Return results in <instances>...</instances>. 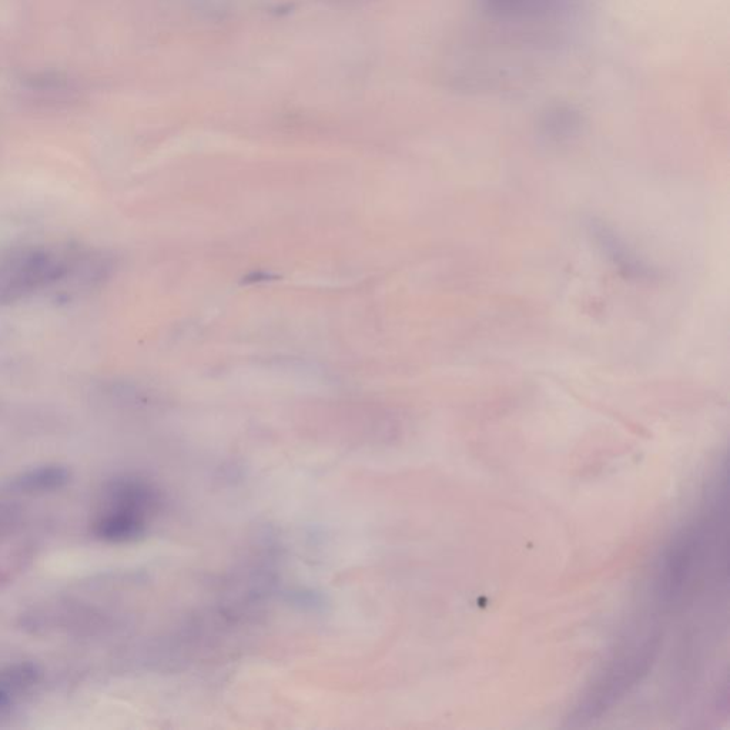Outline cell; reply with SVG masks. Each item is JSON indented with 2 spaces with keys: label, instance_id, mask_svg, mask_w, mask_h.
Here are the masks:
<instances>
[{
  "label": "cell",
  "instance_id": "obj_2",
  "mask_svg": "<svg viewBox=\"0 0 730 730\" xmlns=\"http://www.w3.org/2000/svg\"><path fill=\"white\" fill-rule=\"evenodd\" d=\"M662 644L661 628L644 626L625 636L592 676L569 713V726H584L596 721L624 701L652 671Z\"/></svg>",
  "mask_w": 730,
  "mask_h": 730
},
{
  "label": "cell",
  "instance_id": "obj_7",
  "mask_svg": "<svg viewBox=\"0 0 730 730\" xmlns=\"http://www.w3.org/2000/svg\"><path fill=\"white\" fill-rule=\"evenodd\" d=\"M147 518L122 510L103 508L97 517L93 532L106 542L133 541L145 532Z\"/></svg>",
  "mask_w": 730,
  "mask_h": 730
},
{
  "label": "cell",
  "instance_id": "obj_4",
  "mask_svg": "<svg viewBox=\"0 0 730 730\" xmlns=\"http://www.w3.org/2000/svg\"><path fill=\"white\" fill-rule=\"evenodd\" d=\"M482 13L508 29L541 30L571 22L584 9V0H478Z\"/></svg>",
  "mask_w": 730,
  "mask_h": 730
},
{
  "label": "cell",
  "instance_id": "obj_8",
  "mask_svg": "<svg viewBox=\"0 0 730 730\" xmlns=\"http://www.w3.org/2000/svg\"><path fill=\"white\" fill-rule=\"evenodd\" d=\"M38 665L30 662L13 663L0 671V708H5L36 685L40 679Z\"/></svg>",
  "mask_w": 730,
  "mask_h": 730
},
{
  "label": "cell",
  "instance_id": "obj_3",
  "mask_svg": "<svg viewBox=\"0 0 730 730\" xmlns=\"http://www.w3.org/2000/svg\"><path fill=\"white\" fill-rule=\"evenodd\" d=\"M718 507L708 515L689 522L673 537L659 561L655 578V595L659 604L673 608L681 604L699 572L705 567L709 552L719 537Z\"/></svg>",
  "mask_w": 730,
  "mask_h": 730
},
{
  "label": "cell",
  "instance_id": "obj_5",
  "mask_svg": "<svg viewBox=\"0 0 730 730\" xmlns=\"http://www.w3.org/2000/svg\"><path fill=\"white\" fill-rule=\"evenodd\" d=\"M584 116L568 103L548 106L538 119L539 135L551 143H567L581 135Z\"/></svg>",
  "mask_w": 730,
  "mask_h": 730
},
{
  "label": "cell",
  "instance_id": "obj_9",
  "mask_svg": "<svg viewBox=\"0 0 730 730\" xmlns=\"http://www.w3.org/2000/svg\"><path fill=\"white\" fill-rule=\"evenodd\" d=\"M23 521V510L12 501H0V542L13 537Z\"/></svg>",
  "mask_w": 730,
  "mask_h": 730
},
{
  "label": "cell",
  "instance_id": "obj_6",
  "mask_svg": "<svg viewBox=\"0 0 730 730\" xmlns=\"http://www.w3.org/2000/svg\"><path fill=\"white\" fill-rule=\"evenodd\" d=\"M70 471L63 465L52 464L32 468L13 477L6 490L13 494L39 495L62 490L68 485Z\"/></svg>",
  "mask_w": 730,
  "mask_h": 730
},
{
  "label": "cell",
  "instance_id": "obj_1",
  "mask_svg": "<svg viewBox=\"0 0 730 730\" xmlns=\"http://www.w3.org/2000/svg\"><path fill=\"white\" fill-rule=\"evenodd\" d=\"M109 270L100 251L69 241L0 246V308L48 296H76L102 283Z\"/></svg>",
  "mask_w": 730,
  "mask_h": 730
}]
</instances>
